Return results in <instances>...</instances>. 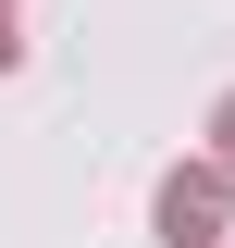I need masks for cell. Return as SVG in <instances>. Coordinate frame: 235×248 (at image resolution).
Here are the masks:
<instances>
[{"label": "cell", "instance_id": "7a4b0ae2", "mask_svg": "<svg viewBox=\"0 0 235 248\" xmlns=\"http://www.w3.org/2000/svg\"><path fill=\"white\" fill-rule=\"evenodd\" d=\"M210 161H223V174H235V87L210 99Z\"/></svg>", "mask_w": 235, "mask_h": 248}, {"label": "cell", "instance_id": "6da1fadb", "mask_svg": "<svg viewBox=\"0 0 235 248\" xmlns=\"http://www.w3.org/2000/svg\"><path fill=\"white\" fill-rule=\"evenodd\" d=\"M148 236H161V248H223L235 236V174H223V161H174V174H161V186H148Z\"/></svg>", "mask_w": 235, "mask_h": 248}, {"label": "cell", "instance_id": "277c9868", "mask_svg": "<svg viewBox=\"0 0 235 248\" xmlns=\"http://www.w3.org/2000/svg\"><path fill=\"white\" fill-rule=\"evenodd\" d=\"M223 248H235V236H223Z\"/></svg>", "mask_w": 235, "mask_h": 248}, {"label": "cell", "instance_id": "3957f363", "mask_svg": "<svg viewBox=\"0 0 235 248\" xmlns=\"http://www.w3.org/2000/svg\"><path fill=\"white\" fill-rule=\"evenodd\" d=\"M0 75H25V25H13V0H0Z\"/></svg>", "mask_w": 235, "mask_h": 248}]
</instances>
